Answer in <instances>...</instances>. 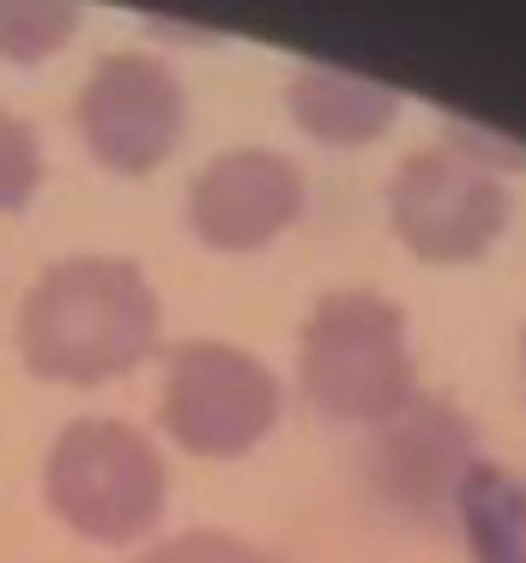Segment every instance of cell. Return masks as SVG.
I'll list each match as a JSON object with an SVG mask.
<instances>
[{
    "mask_svg": "<svg viewBox=\"0 0 526 563\" xmlns=\"http://www.w3.org/2000/svg\"><path fill=\"white\" fill-rule=\"evenodd\" d=\"M164 303L146 267L122 255H67L19 303V357L43 382L98 388L158 352Z\"/></svg>",
    "mask_w": 526,
    "mask_h": 563,
    "instance_id": "cell-1",
    "label": "cell"
},
{
    "mask_svg": "<svg viewBox=\"0 0 526 563\" xmlns=\"http://www.w3.org/2000/svg\"><path fill=\"white\" fill-rule=\"evenodd\" d=\"M296 376L321 418L333 424H393L417 406V357L405 309L381 291H327L303 321Z\"/></svg>",
    "mask_w": 526,
    "mask_h": 563,
    "instance_id": "cell-2",
    "label": "cell"
},
{
    "mask_svg": "<svg viewBox=\"0 0 526 563\" xmlns=\"http://www.w3.org/2000/svg\"><path fill=\"white\" fill-rule=\"evenodd\" d=\"M49 509L91 545H127L164 521L170 466L164 449L127 418H74L43 461Z\"/></svg>",
    "mask_w": 526,
    "mask_h": 563,
    "instance_id": "cell-3",
    "label": "cell"
},
{
    "mask_svg": "<svg viewBox=\"0 0 526 563\" xmlns=\"http://www.w3.org/2000/svg\"><path fill=\"white\" fill-rule=\"evenodd\" d=\"M279 412H284L279 376L231 340H182L164 364L158 424L182 454L243 461L272 437Z\"/></svg>",
    "mask_w": 526,
    "mask_h": 563,
    "instance_id": "cell-4",
    "label": "cell"
},
{
    "mask_svg": "<svg viewBox=\"0 0 526 563\" xmlns=\"http://www.w3.org/2000/svg\"><path fill=\"white\" fill-rule=\"evenodd\" d=\"M388 219H393V236L417 261L460 267V261H478L508 231V188H502L496 170H484L466 152L429 146L393 170Z\"/></svg>",
    "mask_w": 526,
    "mask_h": 563,
    "instance_id": "cell-5",
    "label": "cell"
},
{
    "mask_svg": "<svg viewBox=\"0 0 526 563\" xmlns=\"http://www.w3.org/2000/svg\"><path fill=\"white\" fill-rule=\"evenodd\" d=\"M74 128L103 170L152 176L176 152V140L188 128V91L164 55L115 49L79 86Z\"/></svg>",
    "mask_w": 526,
    "mask_h": 563,
    "instance_id": "cell-6",
    "label": "cell"
},
{
    "mask_svg": "<svg viewBox=\"0 0 526 563\" xmlns=\"http://www.w3.org/2000/svg\"><path fill=\"white\" fill-rule=\"evenodd\" d=\"M303 200V170L284 152L231 146L200 164V176L188 183V231L219 255H255L291 231Z\"/></svg>",
    "mask_w": 526,
    "mask_h": 563,
    "instance_id": "cell-7",
    "label": "cell"
},
{
    "mask_svg": "<svg viewBox=\"0 0 526 563\" xmlns=\"http://www.w3.org/2000/svg\"><path fill=\"white\" fill-rule=\"evenodd\" d=\"M472 466H478L472 424H460L448 406H412V412H400L376 449L381 490L424 515L454 509V490H460V478Z\"/></svg>",
    "mask_w": 526,
    "mask_h": 563,
    "instance_id": "cell-8",
    "label": "cell"
},
{
    "mask_svg": "<svg viewBox=\"0 0 526 563\" xmlns=\"http://www.w3.org/2000/svg\"><path fill=\"white\" fill-rule=\"evenodd\" d=\"M400 115V91L345 67H303L291 79V122L321 146H363L381 140Z\"/></svg>",
    "mask_w": 526,
    "mask_h": 563,
    "instance_id": "cell-9",
    "label": "cell"
},
{
    "mask_svg": "<svg viewBox=\"0 0 526 563\" xmlns=\"http://www.w3.org/2000/svg\"><path fill=\"white\" fill-rule=\"evenodd\" d=\"M454 521L466 533L472 563H526V478L478 461L454 490Z\"/></svg>",
    "mask_w": 526,
    "mask_h": 563,
    "instance_id": "cell-10",
    "label": "cell"
},
{
    "mask_svg": "<svg viewBox=\"0 0 526 563\" xmlns=\"http://www.w3.org/2000/svg\"><path fill=\"white\" fill-rule=\"evenodd\" d=\"M74 31H79V13L61 7V0H43V7L0 0V62H43V55H55Z\"/></svg>",
    "mask_w": 526,
    "mask_h": 563,
    "instance_id": "cell-11",
    "label": "cell"
},
{
    "mask_svg": "<svg viewBox=\"0 0 526 563\" xmlns=\"http://www.w3.org/2000/svg\"><path fill=\"white\" fill-rule=\"evenodd\" d=\"M37 188H43V140L25 115L0 103V212L31 207Z\"/></svg>",
    "mask_w": 526,
    "mask_h": 563,
    "instance_id": "cell-12",
    "label": "cell"
},
{
    "mask_svg": "<svg viewBox=\"0 0 526 563\" xmlns=\"http://www.w3.org/2000/svg\"><path fill=\"white\" fill-rule=\"evenodd\" d=\"M139 563H279V558L243 533H224V527H188V533H170L158 545H146Z\"/></svg>",
    "mask_w": 526,
    "mask_h": 563,
    "instance_id": "cell-13",
    "label": "cell"
},
{
    "mask_svg": "<svg viewBox=\"0 0 526 563\" xmlns=\"http://www.w3.org/2000/svg\"><path fill=\"white\" fill-rule=\"evenodd\" d=\"M521 369H526V340H521Z\"/></svg>",
    "mask_w": 526,
    "mask_h": 563,
    "instance_id": "cell-14",
    "label": "cell"
}]
</instances>
